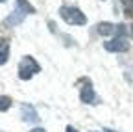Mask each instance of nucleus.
Wrapping results in <instances>:
<instances>
[{
  "label": "nucleus",
  "instance_id": "f257e3e1",
  "mask_svg": "<svg viewBox=\"0 0 133 132\" xmlns=\"http://www.w3.org/2000/svg\"><path fill=\"white\" fill-rule=\"evenodd\" d=\"M59 15L66 24H72V26H83L87 22V17L74 6H63L59 9Z\"/></svg>",
  "mask_w": 133,
  "mask_h": 132
},
{
  "label": "nucleus",
  "instance_id": "423d86ee",
  "mask_svg": "<svg viewBox=\"0 0 133 132\" xmlns=\"http://www.w3.org/2000/svg\"><path fill=\"white\" fill-rule=\"evenodd\" d=\"M96 32L100 36H111L116 32V26H113L111 22H98L96 24Z\"/></svg>",
  "mask_w": 133,
  "mask_h": 132
},
{
  "label": "nucleus",
  "instance_id": "20e7f679",
  "mask_svg": "<svg viewBox=\"0 0 133 132\" xmlns=\"http://www.w3.org/2000/svg\"><path fill=\"white\" fill-rule=\"evenodd\" d=\"M104 48H105L107 52H126L128 48H129V43L124 37H113L111 41H105L104 43Z\"/></svg>",
  "mask_w": 133,
  "mask_h": 132
},
{
  "label": "nucleus",
  "instance_id": "1a4fd4ad",
  "mask_svg": "<svg viewBox=\"0 0 133 132\" xmlns=\"http://www.w3.org/2000/svg\"><path fill=\"white\" fill-rule=\"evenodd\" d=\"M17 8H19L22 13H26V15H31V13H35V8H33L28 0H17Z\"/></svg>",
  "mask_w": 133,
  "mask_h": 132
},
{
  "label": "nucleus",
  "instance_id": "f03ea898",
  "mask_svg": "<svg viewBox=\"0 0 133 132\" xmlns=\"http://www.w3.org/2000/svg\"><path fill=\"white\" fill-rule=\"evenodd\" d=\"M39 71H41L39 63L31 56H24L21 60V63H19V78L21 80H30L33 74H37Z\"/></svg>",
  "mask_w": 133,
  "mask_h": 132
},
{
  "label": "nucleus",
  "instance_id": "ddd939ff",
  "mask_svg": "<svg viewBox=\"0 0 133 132\" xmlns=\"http://www.w3.org/2000/svg\"><path fill=\"white\" fill-rule=\"evenodd\" d=\"M105 132H115V130H105Z\"/></svg>",
  "mask_w": 133,
  "mask_h": 132
},
{
  "label": "nucleus",
  "instance_id": "f8f14e48",
  "mask_svg": "<svg viewBox=\"0 0 133 132\" xmlns=\"http://www.w3.org/2000/svg\"><path fill=\"white\" fill-rule=\"evenodd\" d=\"M31 132H44V130H43V128H33Z\"/></svg>",
  "mask_w": 133,
  "mask_h": 132
},
{
  "label": "nucleus",
  "instance_id": "9b49d317",
  "mask_svg": "<svg viewBox=\"0 0 133 132\" xmlns=\"http://www.w3.org/2000/svg\"><path fill=\"white\" fill-rule=\"evenodd\" d=\"M66 132H78V130H76L74 127H66Z\"/></svg>",
  "mask_w": 133,
  "mask_h": 132
},
{
  "label": "nucleus",
  "instance_id": "39448f33",
  "mask_svg": "<svg viewBox=\"0 0 133 132\" xmlns=\"http://www.w3.org/2000/svg\"><path fill=\"white\" fill-rule=\"evenodd\" d=\"M24 17H26V13H22L19 8H15L13 15H11V17H8V19L4 21V24H8V26H15V24H19L21 21H24Z\"/></svg>",
  "mask_w": 133,
  "mask_h": 132
},
{
  "label": "nucleus",
  "instance_id": "9d476101",
  "mask_svg": "<svg viewBox=\"0 0 133 132\" xmlns=\"http://www.w3.org/2000/svg\"><path fill=\"white\" fill-rule=\"evenodd\" d=\"M9 106H11V99L6 97V95H0V112L9 110Z\"/></svg>",
  "mask_w": 133,
  "mask_h": 132
},
{
  "label": "nucleus",
  "instance_id": "6e6552de",
  "mask_svg": "<svg viewBox=\"0 0 133 132\" xmlns=\"http://www.w3.org/2000/svg\"><path fill=\"white\" fill-rule=\"evenodd\" d=\"M9 58V43L0 37V65H4Z\"/></svg>",
  "mask_w": 133,
  "mask_h": 132
},
{
  "label": "nucleus",
  "instance_id": "4468645a",
  "mask_svg": "<svg viewBox=\"0 0 133 132\" xmlns=\"http://www.w3.org/2000/svg\"><path fill=\"white\" fill-rule=\"evenodd\" d=\"M0 2H6V0H0Z\"/></svg>",
  "mask_w": 133,
  "mask_h": 132
},
{
  "label": "nucleus",
  "instance_id": "0eeeda50",
  "mask_svg": "<svg viewBox=\"0 0 133 132\" xmlns=\"http://www.w3.org/2000/svg\"><path fill=\"white\" fill-rule=\"evenodd\" d=\"M22 115H24L22 119L28 121V123H35V121L39 119V117H37V112L33 110L30 104H24V106H22Z\"/></svg>",
  "mask_w": 133,
  "mask_h": 132
},
{
  "label": "nucleus",
  "instance_id": "7ed1b4c3",
  "mask_svg": "<svg viewBox=\"0 0 133 132\" xmlns=\"http://www.w3.org/2000/svg\"><path fill=\"white\" fill-rule=\"evenodd\" d=\"M79 99L83 104H98V97L94 93V88L91 84V80H83V86L79 91Z\"/></svg>",
  "mask_w": 133,
  "mask_h": 132
}]
</instances>
